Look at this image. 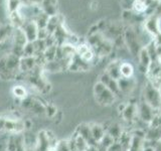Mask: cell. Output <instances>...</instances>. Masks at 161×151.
<instances>
[{
  "mask_svg": "<svg viewBox=\"0 0 161 151\" xmlns=\"http://www.w3.org/2000/svg\"><path fill=\"white\" fill-rule=\"evenodd\" d=\"M94 94H95L97 102L100 105H105V106L112 104L115 100V97H116V95L113 94L104 84H102L101 82H98L95 85Z\"/></svg>",
  "mask_w": 161,
  "mask_h": 151,
  "instance_id": "obj_3",
  "label": "cell"
},
{
  "mask_svg": "<svg viewBox=\"0 0 161 151\" xmlns=\"http://www.w3.org/2000/svg\"><path fill=\"white\" fill-rule=\"evenodd\" d=\"M14 27L11 24H2L0 25V43L6 42L7 39H11Z\"/></svg>",
  "mask_w": 161,
  "mask_h": 151,
  "instance_id": "obj_10",
  "label": "cell"
},
{
  "mask_svg": "<svg viewBox=\"0 0 161 151\" xmlns=\"http://www.w3.org/2000/svg\"><path fill=\"white\" fill-rule=\"evenodd\" d=\"M25 130V123L18 118H1L0 119V131L10 134H21Z\"/></svg>",
  "mask_w": 161,
  "mask_h": 151,
  "instance_id": "obj_2",
  "label": "cell"
},
{
  "mask_svg": "<svg viewBox=\"0 0 161 151\" xmlns=\"http://www.w3.org/2000/svg\"><path fill=\"white\" fill-rule=\"evenodd\" d=\"M139 62H140V64L142 65L145 70L149 69L150 64H151V58L147 52V49L145 48L139 52Z\"/></svg>",
  "mask_w": 161,
  "mask_h": 151,
  "instance_id": "obj_15",
  "label": "cell"
},
{
  "mask_svg": "<svg viewBox=\"0 0 161 151\" xmlns=\"http://www.w3.org/2000/svg\"><path fill=\"white\" fill-rule=\"evenodd\" d=\"M20 73V58L13 53L4 54L0 58V78L2 80H13Z\"/></svg>",
  "mask_w": 161,
  "mask_h": 151,
  "instance_id": "obj_1",
  "label": "cell"
},
{
  "mask_svg": "<svg viewBox=\"0 0 161 151\" xmlns=\"http://www.w3.org/2000/svg\"><path fill=\"white\" fill-rule=\"evenodd\" d=\"M35 48L32 42H27L23 47V57H34Z\"/></svg>",
  "mask_w": 161,
  "mask_h": 151,
  "instance_id": "obj_17",
  "label": "cell"
},
{
  "mask_svg": "<svg viewBox=\"0 0 161 151\" xmlns=\"http://www.w3.org/2000/svg\"><path fill=\"white\" fill-rule=\"evenodd\" d=\"M90 129H91V133H92V136L94 140L96 142H99L103 139V137L105 136V129L99 124H91L90 125Z\"/></svg>",
  "mask_w": 161,
  "mask_h": 151,
  "instance_id": "obj_11",
  "label": "cell"
},
{
  "mask_svg": "<svg viewBox=\"0 0 161 151\" xmlns=\"http://www.w3.org/2000/svg\"><path fill=\"white\" fill-rule=\"evenodd\" d=\"M12 45H19V47H24L28 42L24 31L22 28H14L12 33Z\"/></svg>",
  "mask_w": 161,
  "mask_h": 151,
  "instance_id": "obj_7",
  "label": "cell"
},
{
  "mask_svg": "<svg viewBox=\"0 0 161 151\" xmlns=\"http://www.w3.org/2000/svg\"><path fill=\"white\" fill-rule=\"evenodd\" d=\"M144 29L153 36H158L160 34L159 26H158V16L157 15H151L145 20Z\"/></svg>",
  "mask_w": 161,
  "mask_h": 151,
  "instance_id": "obj_6",
  "label": "cell"
},
{
  "mask_svg": "<svg viewBox=\"0 0 161 151\" xmlns=\"http://www.w3.org/2000/svg\"><path fill=\"white\" fill-rule=\"evenodd\" d=\"M75 133H78L79 135H80L82 137L87 141L88 144L91 146V145H96L95 143H97L96 141L94 140L93 136H92V133H91V129H90V125H87V124H82L80 125L77 131H75Z\"/></svg>",
  "mask_w": 161,
  "mask_h": 151,
  "instance_id": "obj_8",
  "label": "cell"
},
{
  "mask_svg": "<svg viewBox=\"0 0 161 151\" xmlns=\"http://www.w3.org/2000/svg\"><path fill=\"white\" fill-rule=\"evenodd\" d=\"M145 98L146 103H147L150 107L157 108L161 103V95L157 88H155L154 86L151 84L145 89Z\"/></svg>",
  "mask_w": 161,
  "mask_h": 151,
  "instance_id": "obj_4",
  "label": "cell"
},
{
  "mask_svg": "<svg viewBox=\"0 0 161 151\" xmlns=\"http://www.w3.org/2000/svg\"><path fill=\"white\" fill-rule=\"evenodd\" d=\"M24 31L26 38L29 42H33L38 37V26L35 23L34 20H29V21H25L23 26L21 27Z\"/></svg>",
  "mask_w": 161,
  "mask_h": 151,
  "instance_id": "obj_5",
  "label": "cell"
},
{
  "mask_svg": "<svg viewBox=\"0 0 161 151\" xmlns=\"http://www.w3.org/2000/svg\"><path fill=\"white\" fill-rule=\"evenodd\" d=\"M120 64H121V62H119V60H114V62L110 63L107 70H106V73L114 80H117V81L120 80L121 79Z\"/></svg>",
  "mask_w": 161,
  "mask_h": 151,
  "instance_id": "obj_9",
  "label": "cell"
},
{
  "mask_svg": "<svg viewBox=\"0 0 161 151\" xmlns=\"http://www.w3.org/2000/svg\"><path fill=\"white\" fill-rule=\"evenodd\" d=\"M137 107L134 105H126L124 110L122 111V115L123 117L126 119V120H133V118L135 117L136 113H137Z\"/></svg>",
  "mask_w": 161,
  "mask_h": 151,
  "instance_id": "obj_16",
  "label": "cell"
},
{
  "mask_svg": "<svg viewBox=\"0 0 161 151\" xmlns=\"http://www.w3.org/2000/svg\"><path fill=\"white\" fill-rule=\"evenodd\" d=\"M135 81L133 78H129V79H125V78H121L118 80V85H119V89L121 93H125V92H129L133 89Z\"/></svg>",
  "mask_w": 161,
  "mask_h": 151,
  "instance_id": "obj_13",
  "label": "cell"
},
{
  "mask_svg": "<svg viewBox=\"0 0 161 151\" xmlns=\"http://www.w3.org/2000/svg\"><path fill=\"white\" fill-rule=\"evenodd\" d=\"M11 93L12 95L14 96L15 98H17L19 100H25L27 99V90L26 88L24 87V86H21V85H15L13 86V88L11 90Z\"/></svg>",
  "mask_w": 161,
  "mask_h": 151,
  "instance_id": "obj_14",
  "label": "cell"
},
{
  "mask_svg": "<svg viewBox=\"0 0 161 151\" xmlns=\"http://www.w3.org/2000/svg\"><path fill=\"white\" fill-rule=\"evenodd\" d=\"M120 74H121V78H125V79L132 78L133 74H134L133 65L131 64L130 63H127V62H121Z\"/></svg>",
  "mask_w": 161,
  "mask_h": 151,
  "instance_id": "obj_12",
  "label": "cell"
}]
</instances>
